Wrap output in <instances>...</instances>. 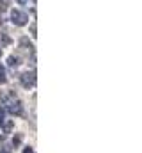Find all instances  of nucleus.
I'll use <instances>...</instances> for the list:
<instances>
[{"label":"nucleus","mask_w":142,"mask_h":153,"mask_svg":"<svg viewBox=\"0 0 142 153\" xmlns=\"http://www.w3.org/2000/svg\"><path fill=\"white\" fill-rule=\"evenodd\" d=\"M0 153H9L7 150H0Z\"/></svg>","instance_id":"nucleus-14"},{"label":"nucleus","mask_w":142,"mask_h":153,"mask_svg":"<svg viewBox=\"0 0 142 153\" xmlns=\"http://www.w3.org/2000/svg\"><path fill=\"white\" fill-rule=\"evenodd\" d=\"M20 80H21V85L23 87H32L36 84V75L27 71V73H23V75L20 76Z\"/></svg>","instance_id":"nucleus-2"},{"label":"nucleus","mask_w":142,"mask_h":153,"mask_svg":"<svg viewBox=\"0 0 142 153\" xmlns=\"http://www.w3.org/2000/svg\"><path fill=\"white\" fill-rule=\"evenodd\" d=\"M2 126H4V117L0 116V128H2Z\"/></svg>","instance_id":"nucleus-13"},{"label":"nucleus","mask_w":142,"mask_h":153,"mask_svg":"<svg viewBox=\"0 0 142 153\" xmlns=\"http://www.w3.org/2000/svg\"><path fill=\"white\" fill-rule=\"evenodd\" d=\"M11 20H13V23L14 25H25L27 22H29V16L25 14V13H21V11H18V9H13L11 11Z\"/></svg>","instance_id":"nucleus-1"},{"label":"nucleus","mask_w":142,"mask_h":153,"mask_svg":"<svg viewBox=\"0 0 142 153\" xmlns=\"http://www.w3.org/2000/svg\"><path fill=\"white\" fill-rule=\"evenodd\" d=\"M18 2H23V0H18Z\"/></svg>","instance_id":"nucleus-15"},{"label":"nucleus","mask_w":142,"mask_h":153,"mask_svg":"<svg viewBox=\"0 0 142 153\" xmlns=\"http://www.w3.org/2000/svg\"><path fill=\"white\" fill-rule=\"evenodd\" d=\"M21 46H23L25 50H30V52L34 50V45H32V43H30L27 38H21Z\"/></svg>","instance_id":"nucleus-4"},{"label":"nucleus","mask_w":142,"mask_h":153,"mask_svg":"<svg viewBox=\"0 0 142 153\" xmlns=\"http://www.w3.org/2000/svg\"><path fill=\"white\" fill-rule=\"evenodd\" d=\"M7 7H9V2H7V0H0V9H2V11H5Z\"/></svg>","instance_id":"nucleus-8"},{"label":"nucleus","mask_w":142,"mask_h":153,"mask_svg":"<svg viewBox=\"0 0 142 153\" xmlns=\"http://www.w3.org/2000/svg\"><path fill=\"white\" fill-rule=\"evenodd\" d=\"M2 43H4V45H9V43H11V39H9L7 34H2Z\"/></svg>","instance_id":"nucleus-9"},{"label":"nucleus","mask_w":142,"mask_h":153,"mask_svg":"<svg viewBox=\"0 0 142 153\" xmlns=\"http://www.w3.org/2000/svg\"><path fill=\"white\" fill-rule=\"evenodd\" d=\"M7 82V78H5V73H4V68L0 66V84H5Z\"/></svg>","instance_id":"nucleus-7"},{"label":"nucleus","mask_w":142,"mask_h":153,"mask_svg":"<svg viewBox=\"0 0 142 153\" xmlns=\"http://www.w3.org/2000/svg\"><path fill=\"white\" fill-rule=\"evenodd\" d=\"M30 32H32V36H36V23L30 25Z\"/></svg>","instance_id":"nucleus-10"},{"label":"nucleus","mask_w":142,"mask_h":153,"mask_svg":"<svg viewBox=\"0 0 142 153\" xmlns=\"http://www.w3.org/2000/svg\"><path fill=\"white\" fill-rule=\"evenodd\" d=\"M9 111H11L13 114L20 116L21 112H23V107H21V103H20V102H16V103H11V105H9Z\"/></svg>","instance_id":"nucleus-3"},{"label":"nucleus","mask_w":142,"mask_h":153,"mask_svg":"<svg viewBox=\"0 0 142 153\" xmlns=\"http://www.w3.org/2000/svg\"><path fill=\"white\" fill-rule=\"evenodd\" d=\"M11 128H13V123H7V125H5V130L11 132Z\"/></svg>","instance_id":"nucleus-11"},{"label":"nucleus","mask_w":142,"mask_h":153,"mask_svg":"<svg viewBox=\"0 0 142 153\" xmlns=\"http://www.w3.org/2000/svg\"><path fill=\"white\" fill-rule=\"evenodd\" d=\"M23 153H32V148H30V146H27V148L23 150Z\"/></svg>","instance_id":"nucleus-12"},{"label":"nucleus","mask_w":142,"mask_h":153,"mask_svg":"<svg viewBox=\"0 0 142 153\" xmlns=\"http://www.w3.org/2000/svg\"><path fill=\"white\" fill-rule=\"evenodd\" d=\"M0 55H2V52H0Z\"/></svg>","instance_id":"nucleus-16"},{"label":"nucleus","mask_w":142,"mask_h":153,"mask_svg":"<svg viewBox=\"0 0 142 153\" xmlns=\"http://www.w3.org/2000/svg\"><path fill=\"white\" fill-rule=\"evenodd\" d=\"M7 62H9V66H18V64H20V59H18V57H14V55H11Z\"/></svg>","instance_id":"nucleus-5"},{"label":"nucleus","mask_w":142,"mask_h":153,"mask_svg":"<svg viewBox=\"0 0 142 153\" xmlns=\"http://www.w3.org/2000/svg\"><path fill=\"white\" fill-rule=\"evenodd\" d=\"M20 143H21V135H14L13 137V146L16 148V146H20Z\"/></svg>","instance_id":"nucleus-6"}]
</instances>
